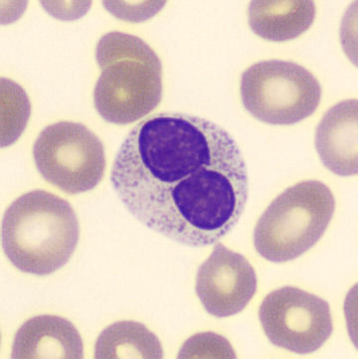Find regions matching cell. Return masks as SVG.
Masks as SVG:
<instances>
[{
	"label": "cell",
	"mask_w": 358,
	"mask_h": 359,
	"mask_svg": "<svg viewBox=\"0 0 358 359\" xmlns=\"http://www.w3.org/2000/svg\"><path fill=\"white\" fill-rule=\"evenodd\" d=\"M11 358H84L82 337L72 323L58 316H38L14 337Z\"/></svg>",
	"instance_id": "cell-10"
},
{
	"label": "cell",
	"mask_w": 358,
	"mask_h": 359,
	"mask_svg": "<svg viewBox=\"0 0 358 359\" xmlns=\"http://www.w3.org/2000/svg\"><path fill=\"white\" fill-rule=\"evenodd\" d=\"M315 18V4L310 0H255L250 2L251 29L268 41L295 39L309 29Z\"/></svg>",
	"instance_id": "cell-11"
},
{
	"label": "cell",
	"mask_w": 358,
	"mask_h": 359,
	"mask_svg": "<svg viewBox=\"0 0 358 359\" xmlns=\"http://www.w3.org/2000/svg\"><path fill=\"white\" fill-rule=\"evenodd\" d=\"M357 99L334 104L322 116L315 132V149L322 165L334 175H357Z\"/></svg>",
	"instance_id": "cell-9"
},
{
	"label": "cell",
	"mask_w": 358,
	"mask_h": 359,
	"mask_svg": "<svg viewBox=\"0 0 358 359\" xmlns=\"http://www.w3.org/2000/svg\"><path fill=\"white\" fill-rule=\"evenodd\" d=\"M74 209L58 195L32 190L21 195L4 213L2 248L21 272L53 274L69 262L79 242Z\"/></svg>",
	"instance_id": "cell-2"
},
{
	"label": "cell",
	"mask_w": 358,
	"mask_h": 359,
	"mask_svg": "<svg viewBox=\"0 0 358 359\" xmlns=\"http://www.w3.org/2000/svg\"><path fill=\"white\" fill-rule=\"evenodd\" d=\"M33 158L42 177L69 194L94 189L105 175L103 142L80 123L64 121L45 128L35 140Z\"/></svg>",
	"instance_id": "cell-6"
},
{
	"label": "cell",
	"mask_w": 358,
	"mask_h": 359,
	"mask_svg": "<svg viewBox=\"0 0 358 359\" xmlns=\"http://www.w3.org/2000/svg\"><path fill=\"white\" fill-rule=\"evenodd\" d=\"M244 108L260 122L290 126L317 111L322 87L308 69L283 60L261 61L241 77Z\"/></svg>",
	"instance_id": "cell-5"
},
{
	"label": "cell",
	"mask_w": 358,
	"mask_h": 359,
	"mask_svg": "<svg viewBox=\"0 0 358 359\" xmlns=\"http://www.w3.org/2000/svg\"><path fill=\"white\" fill-rule=\"evenodd\" d=\"M257 276L247 259L224 245H215L196 275V294L211 316L241 313L257 291Z\"/></svg>",
	"instance_id": "cell-8"
},
{
	"label": "cell",
	"mask_w": 358,
	"mask_h": 359,
	"mask_svg": "<svg viewBox=\"0 0 358 359\" xmlns=\"http://www.w3.org/2000/svg\"><path fill=\"white\" fill-rule=\"evenodd\" d=\"M102 73L94 104L106 122L130 125L149 115L163 97V66L155 50L135 35L113 32L97 44Z\"/></svg>",
	"instance_id": "cell-3"
},
{
	"label": "cell",
	"mask_w": 358,
	"mask_h": 359,
	"mask_svg": "<svg viewBox=\"0 0 358 359\" xmlns=\"http://www.w3.org/2000/svg\"><path fill=\"white\" fill-rule=\"evenodd\" d=\"M236 358L229 342L220 335L205 332L193 335L184 344L179 358Z\"/></svg>",
	"instance_id": "cell-13"
},
{
	"label": "cell",
	"mask_w": 358,
	"mask_h": 359,
	"mask_svg": "<svg viewBox=\"0 0 358 359\" xmlns=\"http://www.w3.org/2000/svg\"><path fill=\"white\" fill-rule=\"evenodd\" d=\"M259 318L273 344L298 354L315 353L333 332L329 303L296 287L270 292L261 304Z\"/></svg>",
	"instance_id": "cell-7"
},
{
	"label": "cell",
	"mask_w": 358,
	"mask_h": 359,
	"mask_svg": "<svg viewBox=\"0 0 358 359\" xmlns=\"http://www.w3.org/2000/svg\"><path fill=\"white\" fill-rule=\"evenodd\" d=\"M111 182L139 222L191 247L226 236L249 195L247 166L231 135L206 118L174 111L149 116L130 130Z\"/></svg>",
	"instance_id": "cell-1"
},
{
	"label": "cell",
	"mask_w": 358,
	"mask_h": 359,
	"mask_svg": "<svg viewBox=\"0 0 358 359\" xmlns=\"http://www.w3.org/2000/svg\"><path fill=\"white\" fill-rule=\"evenodd\" d=\"M95 358H163L160 339L141 323L124 320L106 327L95 346Z\"/></svg>",
	"instance_id": "cell-12"
},
{
	"label": "cell",
	"mask_w": 358,
	"mask_h": 359,
	"mask_svg": "<svg viewBox=\"0 0 358 359\" xmlns=\"http://www.w3.org/2000/svg\"><path fill=\"white\" fill-rule=\"evenodd\" d=\"M334 211L336 198L324 183H296L280 194L258 220L256 251L273 263L295 260L321 240Z\"/></svg>",
	"instance_id": "cell-4"
}]
</instances>
